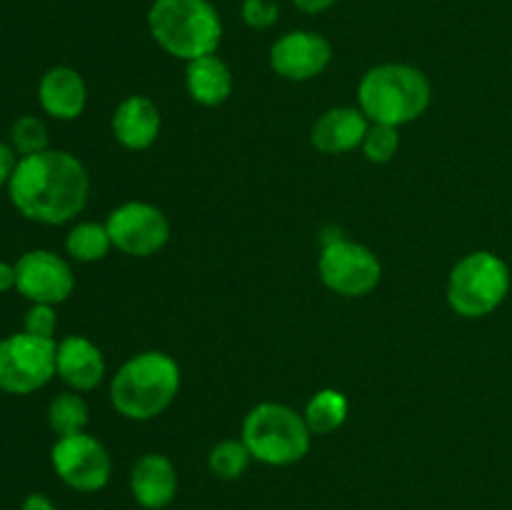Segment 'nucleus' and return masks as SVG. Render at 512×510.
<instances>
[{"label": "nucleus", "instance_id": "nucleus-14", "mask_svg": "<svg viewBox=\"0 0 512 510\" xmlns=\"http://www.w3.org/2000/svg\"><path fill=\"white\" fill-rule=\"evenodd\" d=\"M370 120L365 113L353 105H338L325 110L310 128V143L323 155H345L353 153L363 145Z\"/></svg>", "mask_w": 512, "mask_h": 510}, {"label": "nucleus", "instance_id": "nucleus-12", "mask_svg": "<svg viewBox=\"0 0 512 510\" xmlns=\"http://www.w3.org/2000/svg\"><path fill=\"white\" fill-rule=\"evenodd\" d=\"M270 68L290 83H308L328 70L333 45L315 30H290L270 45Z\"/></svg>", "mask_w": 512, "mask_h": 510}, {"label": "nucleus", "instance_id": "nucleus-3", "mask_svg": "<svg viewBox=\"0 0 512 510\" xmlns=\"http://www.w3.org/2000/svg\"><path fill=\"white\" fill-rule=\"evenodd\" d=\"M430 100L428 75L408 63L373 65L358 83V108L370 123L403 128L430 108Z\"/></svg>", "mask_w": 512, "mask_h": 510}, {"label": "nucleus", "instance_id": "nucleus-15", "mask_svg": "<svg viewBox=\"0 0 512 510\" xmlns=\"http://www.w3.org/2000/svg\"><path fill=\"white\" fill-rule=\"evenodd\" d=\"M130 495L145 510H163L178 498V470L163 453H145L130 470Z\"/></svg>", "mask_w": 512, "mask_h": 510}, {"label": "nucleus", "instance_id": "nucleus-4", "mask_svg": "<svg viewBox=\"0 0 512 510\" xmlns=\"http://www.w3.org/2000/svg\"><path fill=\"white\" fill-rule=\"evenodd\" d=\"M148 30L165 53L185 63L218 53L223 40V20L210 0H153Z\"/></svg>", "mask_w": 512, "mask_h": 510}, {"label": "nucleus", "instance_id": "nucleus-2", "mask_svg": "<svg viewBox=\"0 0 512 510\" xmlns=\"http://www.w3.org/2000/svg\"><path fill=\"white\" fill-rule=\"evenodd\" d=\"M180 393V365L163 350H143L125 360L110 380V403L123 418L145 423L173 405Z\"/></svg>", "mask_w": 512, "mask_h": 510}, {"label": "nucleus", "instance_id": "nucleus-7", "mask_svg": "<svg viewBox=\"0 0 512 510\" xmlns=\"http://www.w3.org/2000/svg\"><path fill=\"white\" fill-rule=\"evenodd\" d=\"M320 280L340 298H365L383 278V265L368 245L345 235H328L318 258Z\"/></svg>", "mask_w": 512, "mask_h": 510}, {"label": "nucleus", "instance_id": "nucleus-9", "mask_svg": "<svg viewBox=\"0 0 512 510\" xmlns=\"http://www.w3.org/2000/svg\"><path fill=\"white\" fill-rule=\"evenodd\" d=\"M50 465L60 483L78 493H98L110 483V475H113L108 448L85 430L55 440L50 448Z\"/></svg>", "mask_w": 512, "mask_h": 510}, {"label": "nucleus", "instance_id": "nucleus-24", "mask_svg": "<svg viewBox=\"0 0 512 510\" xmlns=\"http://www.w3.org/2000/svg\"><path fill=\"white\" fill-rule=\"evenodd\" d=\"M400 148V128H393V125H383V123H370L368 133H365L363 150L365 158L375 165H385L398 155Z\"/></svg>", "mask_w": 512, "mask_h": 510}, {"label": "nucleus", "instance_id": "nucleus-22", "mask_svg": "<svg viewBox=\"0 0 512 510\" xmlns=\"http://www.w3.org/2000/svg\"><path fill=\"white\" fill-rule=\"evenodd\" d=\"M250 463H253V455H250L243 438L220 440V443H215L208 453L210 475L218 480H225V483L243 478L245 470L250 468Z\"/></svg>", "mask_w": 512, "mask_h": 510}, {"label": "nucleus", "instance_id": "nucleus-13", "mask_svg": "<svg viewBox=\"0 0 512 510\" xmlns=\"http://www.w3.org/2000/svg\"><path fill=\"white\" fill-rule=\"evenodd\" d=\"M55 375L75 393L95 390L105 378V355L85 335H65L55 353Z\"/></svg>", "mask_w": 512, "mask_h": 510}, {"label": "nucleus", "instance_id": "nucleus-20", "mask_svg": "<svg viewBox=\"0 0 512 510\" xmlns=\"http://www.w3.org/2000/svg\"><path fill=\"white\" fill-rule=\"evenodd\" d=\"M110 250H113V240H110L105 223L85 220V223L73 225L70 233L65 235V253L75 263H98V260L108 258Z\"/></svg>", "mask_w": 512, "mask_h": 510}, {"label": "nucleus", "instance_id": "nucleus-18", "mask_svg": "<svg viewBox=\"0 0 512 510\" xmlns=\"http://www.w3.org/2000/svg\"><path fill=\"white\" fill-rule=\"evenodd\" d=\"M233 88V70L215 53L185 63V90L193 103L203 108H218L233 95Z\"/></svg>", "mask_w": 512, "mask_h": 510}, {"label": "nucleus", "instance_id": "nucleus-5", "mask_svg": "<svg viewBox=\"0 0 512 510\" xmlns=\"http://www.w3.org/2000/svg\"><path fill=\"white\" fill-rule=\"evenodd\" d=\"M240 438L248 445L250 455L270 468H288L300 463L310 453L313 433L303 413L285 403H258L243 418Z\"/></svg>", "mask_w": 512, "mask_h": 510}, {"label": "nucleus", "instance_id": "nucleus-26", "mask_svg": "<svg viewBox=\"0 0 512 510\" xmlns=\"http://www.w3.org/2000/svg\"><path fill=\"white\" fill-rule=\"evenodd\" d=\"M240 18L248 28L268 30L278 23L280 5L275 0H243L240 5Z\"/></svg>", "mask_w": 512, "mask_h": 510}, {"label": "nucleus", "instance_id": "nucleus-11", "mask_svg": "<svg viewBox=\"0 0 512 510\" xmlns=\"http://www.w3.org/2000/svg\"><path fill=\"white\" fill-rule=\"evenodd\" d=\"M15 290L30 303L60 305L75 290L73 268L53 250H28L15 260Z\"/></svg>", "mask_w": 512, "mask_h": 510}, {"label": "nucleus", "instance_id": "nucleus-27", "mask_svg": "<svg viewBox=\"0 0 512 510\" xmlns=\"http://www.w3.org/2000/svg\"><path fill=\"white\" fill-rule=\"evenodd\" d=\"M15 165H18V155L10 148V143L0 140V188L10 183V175H13Z\"/></svg>", "mask_w": 512, "mask_h": 510}, {"label": "nucleus", "instance_id": "nucleus-23", "mask_svg": "<svg viewBox=\"0 0 512 510\" xmlns=\"http://www.w3.org/2000/svg\"><path fill=\"white\" fill-rule=\"evenodd\" d=\"M8 143L18 158L43 153V150H48V125H45L38 115H20V118L10 125Z\"/></svg>", "mask_w": 512, "mask_h": 510}, {"label": "nucleus", "instance_id": "nucleus-8", "mask_svg": "<svg viewBox=\"0 0 512 510\" xmlns=\"http://www.w3.org/2000/svg\"><path fill=\"white\" fill-rule=\"evenodd\" d=\"M58 340L38 338L25 330L0 340V390L30 395L55 378Z\"/></svg>", "mask_w": 512, "mask_h": 510}, {"label": "nucleus", "instance_id": "nucleus-21", "mask_svg": "<svg viewBox=\"0 0 512 510\" xmlns=\"http://www.w3.org/2000/svg\"><path fill=\"white\" fill-rule=\"evenodd\" d=\"M90 420L88 403L83 400V395L68 390V393H58L48 405V425L58 438L63 435H75L83 433L85 425Z\"/></svg>", "mask_w": 512, "mask_h": 510}, {"label": "nucleus", "instance_id": "nucleus-28", "mask_svg": "<svg viewBox=\"0 0 512 510\" xmlns=\"http://www.w3.org/2000/svg\"><path fill=\"white\" fill-rule=\"evenodd\" d=\"M20 510H55V503L45 493H28L20 503Z\"/></svg>", "mask_w": 512, "mask_h": 510}, {"label": "nucleus", "instance_id": "nucleus-6", "mask_svg": "<svg viewBox=\"0 0 512 510\" xmlns=\"http://www.w3.org/2000/svg\"><path fill=\"white\" fill-rule=\"evenodd\" d=\"M510 290V268L500 255L475 250L460 258L448 275V305L463 318H485L505 300Z\"/></svg>", "mask_w": 512, "mask_h": 510}, {"label": "nucleus", "instance_id": "nucleus-19", "mask_svg": "<svg viewBox=\"0 0 512 510\" xmlns=\"http://www.w3.org/2000/svg\"><path fill=\"white\" fill-rule=\"evenodd\" d=\"M350 415V403L345 393L335 388H323L310 395L305 403L303 418L313 435H330L345 425Z\"/></svg>", "mask_w": 512, "mask_h": 510}, {"label": "nucleus", "instance_id": "nucleus-1", "mask_svg": "<svg viewBox=\"0 0 512 510\" xmlns=\"http://www.w3.org/2000/svg\"><path fill=\"white\" fill-rule=\"evenodd\" d=\"M8 198L23 218L40 225H65L78 218L90 198V175L78 155L48 148L18 158Z\"/></svg>", "mask_w": 512, "mask_h": 510}, {"label": "nucleus", "instance_id": "nucleus-25", "mask_svg": "<svg viewBox=\"0 0 512 510\" xmlns=\"http://www.w3.org/2000/svg\"><path fill=\"white\" fill-rule=\"evenodd\" d=\"M23 330L30 335H38V338L55 340V330H58V313H55V305L30 303V308L25 310Z\"/></svg>", "mask_w": 512, "mask_h": 510}, {"label": "nucleus", "instance_id": "nucleus-30", "mask_svg": "<svg viewBox=\"0 0 512 510\" xmlns=\"http://www.w3.org/2000/svg\"><path fill=\"white\" fill-rule=\"evenodd\" d=\"M15 290V263L0 260V293Z\"/></svg>", "mask_w": 512, "mask_h": 510}, {"label": "nucleus", "instance_id": "nucleus-29", "mask_svg": "<svg viewBox=\"0 0 512 510\" xmlns=\"http://www.w3.org/2000/svg\"><path fill=\"white\" fill-rule=\"evenodd\" d=\"M335 3H338V0H293L295 8L303 10V13H308V15L325 13V10L333 8Z\"/></svg>", "mask_w": 512, "mask_h": 510}, {"label": "nucleus", "instance_id": "nucleus-17", "mask_svg": "<svg viewBox=\"0 0 512 510\" xmlns=\"http://www.w3.org/2000/svg\"><path fill=\"white\" fill-rule=\"evenodd\" d=\"M163 118L160 110L148 95H128L118 103L110 118L113 138L125 150H148L158 140Z\"/></svg>", "mask_w": 512, "mask_h": 510}, {"label": "nucleus", "instance_id": "nucleus-16", "mask_svg": "<svg viewBox=\"0 0 512 510\" xmlns=\"http://www.w3.org/2000/svg\"><path fill=\"white\" fill-rule=\"evenodd\" d=\"M38 103L53 120H78L88 105V85L70 65H53L40 75Z\"/></svg>", "mask_w": 512, "mask_h": 510}, {"label": "nucleus", "instance_id": "nucleus-10", "mask_svg": "<svg viewBox=\"0 0 512 510\" xmlns=\"http://www.w3.org/2000/svg\"><path fill=\"white\" fill-rule=\"evenodd\" d=\"M113 248L130 258L158 255L170 240V220L158 205L145 200H130L118 205L105 218Z\"/></svg>", "mask_w": 512, "mask_h": 510}]
</instances>
